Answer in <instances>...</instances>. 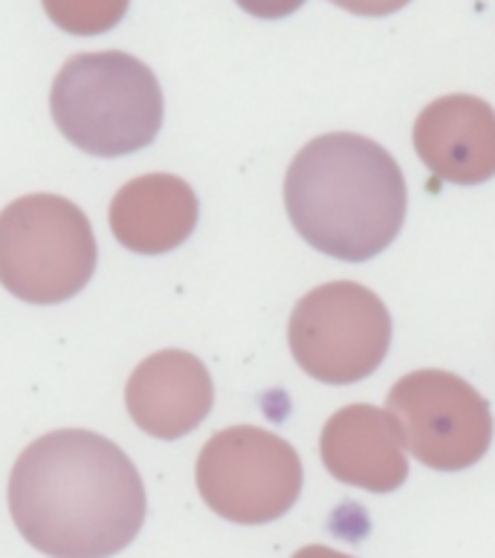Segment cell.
Masks as SVG:
<instances>
[{
	"label": "cell",
	"instance_id": "cell-11",
	"mask_svg": "<svg viewBox=\"0 0 495 558\" xmlns=\"http://www.w3.org/2000/svg\"><path fill=\"white\" fill-rule=\"evenodd\" d=\"M201 217L192 185L174 174H145L110 203V232L136 255H162L189 241Z\"/></svg>",
	"mask_w": 495,
	"mask_h": 558
},
{
	"label": "cell",
	"instance_id": "cell-14",
	"mask_svg": "<svg viewBox=\"0 0 495 558\" xmlns=\"http://www.w3.org/2000/svg\"><path fill=\"white\" fill-rule=\"evenodd\" d=\"M345 12H353V15L362 17H383V15H395L406 3H412V0H330Z\"/></svg>",
	"mask_w": 495,
	"mask_h": 558
},
{
	"label": "cell",
	"instance_id": "cell-5",
	"mask_svg": "<svg viewBox=\"0 0 495 558\" xmlns=\"http://www.w3.org/2000/svg\"><path fill=\"white\" fill-rule=\"evenodd\" d=\"M287 339L304 374L325 385H353L383 365L391 348V316L369 287L330 281L302 295Z\"/></svg>",
	"mask_w": 495,
	"mask_h": 558
},
{
	"label": "cell",
	"instance_id": "cell-4",
	"mask_svg": "<svg viewBox=\"0 0 495 558\" xmlns=\"http://www.w3.org/2000/svg\"><path fill=\"white\" fill-rule=\"evenodd\" d=\"M93 226L59 194H26L0 211V283L26 304H61L96 272Z\"/></svg>",
	"mask_w": 495,
	"mask_h": 558
},
{
	"label": "cell",
	"instance_id": "cell-9",
	"mask_svg": "<svg viewBox=\"0 0 495 558\" xmlns=\"http://www.w3.org/2000/svg\"><path fill=\"white\" fill-rule=\"evenodd\" d=\"M215 388L201 359L185 350H160L136 365L128 379L125 405L145 434L180 440L209 417Z\"/></svg>",
	"mask_w": 495,
	"mask_h": 558
},
{
	"label": "cell",
	"instance_id": "cell-2",
	"mask_svg": "<svg viewBox=\"0 0 495 558\" xmlns=\"http://www.w3.org/2000/svg\"><path fill=\"white\" fill-rule=\"evenodd\" d=\"M285 206L313 250L362 264L388 250L403 229V171L369 136H316L287 168Z\"/></svg>",
	"mask_w": 495,
	"mask_h": 558
},
{
	"label": "cell",
	"instance_id": "cell-13",
	"mask_svg": "<svg viewBox=\"0 0 495 558\" xmlns=\"http://www.w3.org/2000/svg\"><path fill=\"white\" fill-rule=\"evenodd\" d=\"M238 7L244 9L246 15L261 17V21H278L299 12L307 0H236Z\"/></svg>",
	"mask_w": 495,
	"mask_h": 558
},
{
	"label": "cell",
	"instance_id": "cell-7",
	"mask_svg": "<svg viewBox=\"0 0 495 558\" xmlns=\"http://www.w3.org/2000/svg\"><path fill=\"white\" fill-rule=\"evenodd\" d=\"M386 411L403 446L435 472H463L493 442L490 402L449 371H414L391 388Z\"/></svg>",
	"mask_w": 495,
	"mask_h": 558
},
{
	"label": "cell",
	"instance_id": "cell-8",
	"mask_svg": "<svg viewBox=\"0 0 495 558\" xmlns=\"http://www.w3.org/2000/svg\"><path fill=\"white\" fill-rule=\"evenodd\" d=\"M414 150L446 183L479 185L495 177V110L479 96H440L420 110Z\"/></svg>",
	"mask_w": 495,
	"mask_h": 558
},
{
	"label": "cell",
	"instance_id": "cell-6",
	"mask_svg": "<svg viewBox=\"0 0 495 558\" xmlns=\"http://www.w3.org/2000/svg\"><path fill=\"white\" fill-rule=\"evenodd\" d=\"M302 460L285 437L232 425L203 446L197 489L215 515L258 526L287 515L302 495Z\"/></svg>",
	"mask_w": 495,
	"mask_h": 558
},
{
	"label": "cell",
	"instance_id": "cell-12",
	"mask_svg": "<svg viewBox=\"0 0 495 558\" xmlns=\"http://www.w3.org/2000/svg\"><path fill=\"white\" fill-rule=\"evenodd\" d=\"M47 15L70 35H105L125 17L131 0H41Z\"/></svg>",
	"mask_w": 495,
	"mask_h": 558
},
{
	"label": "cell",
	"instance_id": "cell-3",
	"mask_svg": "<svg viewBox=\"0 0 495 558\" xmlns=\"http://www.w3.org/2000/svg\"><path fill=\"white\" fill-rule=\"evenodd\" d=\"M52 122L90 157H128L162 128V87L148 64L119 50L82 52L59 70Z\"/></svg>",
	"mask_w": 495,
	"mask_h": 558
},
{
	"label": "cell",
	"instance_id": "cell-15",
	"mask_svg": "<svg viewBox=\"0 0 495 558\" xmlns=\"http://www.w3.org/2000/svg\"><path fill=\"white\" fill-rule=\"evenodd\" d=\"M293 558H353V556H345V553L330 550V547H322V544H311V547H302V550L295 553Z\"/></svg>",
	"mask_w": 495,
	"mask_h": 558
},
{
	"label": "cell",
	"instance_id": "cell-10",
	"mask_svg": "<svg viewBox=\"0 0 495 558\" xmlns=\"http://www.w3.org/2000/svg\"><path fill=\"white\" fill-rule=\"evenodd\" d=\"M319 451L322 463L336 481L377 495L400 489L409 477L400 428L388 411L369 402L336 411L325 423Z\"/></svg>",
	"mask_w": 495,
	"mask_h": 558
},
{
	"label": "cell",
	"instance_id": "cell-1",
	"mask_svg": "<svg viewBox=\"0 0 495 558\" xmlns=\"http://www.w3.org/2000/svg\"><path fill=\"white\" fill-rule=\"evenodd\" d=\"M9 512L44 556L110 558L143 530L145 486L117 442L64 428L29 442L15 460Z\"/></svg>",
	"mask_w": 495,
	"mask_h": 558
}]
</instances>
